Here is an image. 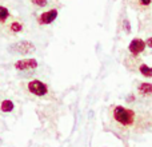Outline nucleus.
I'll return each mask as SVG.
<instances>
[{"label": "nucleus", "mask_w": 152, "mask_h": 147, "mask_svg": "<svg viewBox=\"0 0 152 147\" xmlns=\"http://www.w3.org/2000/svg\"><path fill=\"white\" fill-rule=\"evenodd\" d=\"M126 100H127V103H131V102H135V95L134 94H129L128 96L126 98Z\"/></svg>", "instance_id": "obj_16"}, {"label": "nucleus", "mask_w": 152, "mask_h": 147, "mask_svg": "<svg viewBox=\"0 0 152 147\" xmlns=\"http://www.w3.org/2000/svg\"><path fill=\"white\" fill-rule=\"evenodd\" d=\"M139 72L144 78H152V67H150L147 63H140L139 64Z\"/></svg>", "instance_id": "obj_9"}, {"label": "nucleus", "mask_w": 152, "mask_h": 147, "mask_svg": "<svg viewBox=\"0 0 152 147\" xmlns=\"http://www.w3.org/2000/svg\"><path fill=\"white\" fill-rule=\"evenodd\" d=\"M37 66H39V62L34 58L19 59L13 64L15 70H18V71H32V70H36Z\"/></svg>", "instance_id": "obj_5"}, {"label": "nucleus", "mask_w": 152, "mask_h": 147, "mask_svg": "<svg viewBox=\"0 0 152 147\" xmlns=\"http://www.w3.org/2000/svg\"><path fill=\"white\" fill-rule=\"evenodd\" d=\"M27 88H28V91L31 92L32 95H35V96H45V95L48 94V91H50L47 84H45L44 82L39 80V79H32V80H29L28 84H27Z\"/></svg>", "instance_id": "obj_3"}, {"label": "nucleus", "mask_w": 152, "mask_h": 147, "mask_svg": "<svg viewBox=\"0 0 152 147\" xmlns=\"http://www.w3.org/2000/svg\"><path fill=\"white\" fill-rule=\"evenodd\" d=\"M145 46L152 50V36H150V37H147V39H145Z\"/></svg>", "instance_id": "obj_15"}, {"label": "nucleus", "mask_w": 152, "mask_h": 147, "mask_svg": "<svg viewBox=\"0 0 152 147\" xmlns=\"http://www.w3.org/2000/svg\"><path fill=\"white\" fill-rule=\"evenodd\" d=\"M121 27H123L126 34H129V32H131V23H129L128 19H124L123 23H121Z\"/></svg>", "instance_id": "obj_13"}, {"label": "nucleus", "mask_w": 152, "mask_h": 147, "mask_svg": "<svg viewBox=\"0 0 152 147\" xmlns=\"http://www.w3.org/2000/svg\"><path fill=\"white\" fill-rule=\"evenodd\" d=\"M32 4L36 5V7H40V8H44L48 5V0H31Z\"/></svg>", "instance_id": "obj_12"}, {"label": "nucleus", "mask_w": 152, "mask_h": 147, "mask_svg": "<svg viewBox=\"0 0 152 147\" xmlns=\"http://www.w3.org/2000/svg\"><path fill=\"white\" fill-rule=\"evenodd\" d=\"M111 129L120 135H136L152 129V112L139 114L135 108L115 104L110 110Z\"/></svg>", "instance_id": "obj_1"}, {"label": "nucleus", "mask_w": 152, "mask_h": 147, "mask_svg": "<svg viewBox=\"0 0 152 147\" xmlns=\"http://www.w3.org/2000/svg\"><path fill=\"white\" fill-rule=\"evenodd\" d=\"M7 50L13 55H28V54H34L36 51V46L29 40H20V42H15L7 47Z\"/></svg>", "instance_id": "obj_2"}, {"label": "nucleus", "mask_w": 152, "mask_h": 147, "mask_svg": "<svg viewBox=\"0 0 152 147\" xmlns=\"http://www.w3.org/2000/svg\"><path fill=\"white\" fill-rule=\"evenodd\" d=\"M13 108H15V103L10 99H4V100H1V103H0V111L4 114L12 112Z\"/></svg>", "instance_id": "obj_8"}, {"label": "nucleus", "mask_w": 152, "mask_h": 147, "mask_svg": "<svg viewBox=\"0 0 152 147\" xmlns=\"http://www.w3.org/2000/svg\"><path fill=\"white\" fill-rule=\"evenodd\" d=\"M58 16H59L58 8H51V10H47L40 13L39 18H37V23L40 26H50V24H52L58 19Z\"/></svg>", "instance_id": "obj_6"}, {"label": "nucleus", "mask_w": 152, "mask_h": 147, "mask_svg": "<svg viewBox=\"0 0 152 147\" xmlns=\"http://www.w3.org/2000/svg\"><path fill=\"white\" fill-rule=\"evenodd\" d=\"M23 29H24L23 23H20V21H18V20H13L12 23L10 24V31L13 32V34H20V32H23Z\"/></svg>", "instance_id": "obj_10"}, {"label": "nucleus", "mask_w": 152, "mask_h": 147, "mask_svg": "<svg viewBox=\"0 0 152 147\" xmlns=\"http://www.w3.org/2000/svg\"><path fill=\"white\" fill-rule=\"evenodd\" d=\"M137 94L143 98H152V83L150 82H142L137 84Z\"/></svg>", "instance_id": "obj_7"}, {"label": "nucleus", "mask_w": 152, "mask_h": 147, "mask_svg": "<svg viewBox=\"0 0 152 147\" xmlns=\"http://www.w3.org/2000/svg\"><path fill=\"white\" fill-rule=\"evenodd\" d=\"M11 16V12L5 5H0V24L5 23L8 20V18Z\"/></svg>", "instance_id": "obj_11"}, {"label": "nucleus", "mask_w": 152, "mask_h": 147, "mask_svg": "<svg viewBox=\"0 0 152 147\" xmlns=\"http://www.w3.org/2000/svg\"><path fill=\"white\" fill-rule=\"evenodd\" d=\"M147 46H145V40L140 39V37H134L128 44V52L132 55V58H137L145 51Z\"/></svg>", "instance_id": "obj_4"}, {"label": "nucleus", "mask_w": 152, "mask_h": 147, "mask_svg": "<svg viewBox=\"0 0 152 147\" xmlns=\"http://www.w3.org/2000/svg\"><path fill=\"white\" fill-rule=\"evenodd\" d=\"M140 5H143V7H148V5H151L152 0H139Z\"/></svg>", "instance_id": "obj_14"}]
</instances>
